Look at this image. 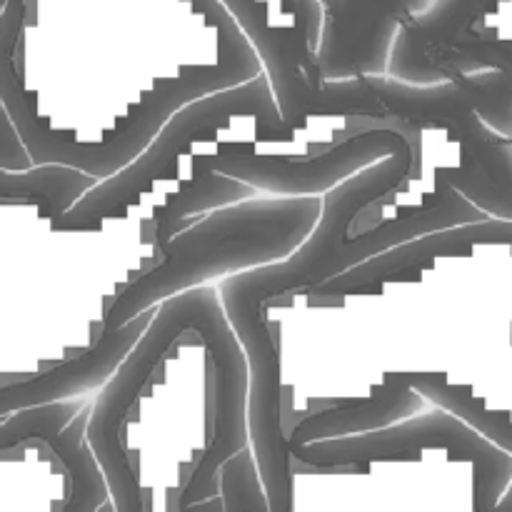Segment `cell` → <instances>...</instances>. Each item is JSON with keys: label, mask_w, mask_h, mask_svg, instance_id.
<instances>
[{"label": "cell", "mask_w": 512, "mask_h": 512, "mask_svg": "<svg viewBox=\"0 0 512 512\" xmlns=\"http://www.w3.org/2000/svg\"><path fill=\"white\" fill-rule=\"evenodd\" d=\"M413 135L400 125L375 123L355 128L340 143L313 158L258 153L255 143H218L213 153H203L198 168H208L225 178L253 185L275 195H323L350 175L378 163ZM195 168V173H198Z\"/></svg>", "instance_id": "obj_5"}, {"label": "cell", "mask_w": 512, "mask_h": 512, "mask_svg": "<svg viewBox=\"0 0 512 512\" xmlns=\"http://www.w3.org/2000/svg\"><path fill=\"white\" fill-rule=\"evenodd\" d=\"M238 120H260L273 128L293 130L280 115L278 100H275L273 85H270L265 70L245 83L210 93L180 108L163 125L158 138L133 163L125 165L110 178L100 180L68 213L53 220V230L58 233H95L103 228L105 220L123 218L143 195H148L150 190H155V185L170 178L173 168L185 155H193L195 143H205L213 135L230 133L238 128Z\"/></svg>", "instance_id": "obj_3"}, {"label": "cell", "mask_w": 512, "mask_h": 512, "mask_svg": "<svg viewBox=\"0 0 512 512\" xmlns=\"http://www.w3.org/2000/svg\"><path fill=\"white\" fill-rule=\"evenodd\" d=\"M430 450H443L450 463H468L473 468L475 512L498 510L512 483V453L440 405L430 413L370 433L290 445L293 460L310 468H365L373 463L415 460Z\"/></svg>", "instance_id": "obj_4"}, {"label": "cell", "mask_w": 512, "mask_h": 512, "mask_svg": "<svg viewBox=\"0 0 512 512\" xmlns=\"http://www.w3.org/2000/svg\"><path fill=\"white\" fill-rule=\"evenodd\" d=\"M93 395L20 410L0 423V453L43 440L68 473L70 493L60 512H115L108 480L88 443Z\"/></svg>", "instance_id": "obj_6"}, {"label": "cell", "mask_w": 512, "mask_h": 512, "mask_svg": "<svg viewBox=\"0 0 512 512\" xmlns=\"http://www.w3.org/2000/svg\"><path fill=\"white\" fill-rule=\"evenodd\" d=\"M323 215V195L248 198L200 215L170 235L158 265L110 300L100 330H115L170 295L293 255Z\"/></svg>", "instance_id": "obj_2"}, {"label": "cell", "mask_w": 512, "mask_h": 512, "mask_svg": "<svg viewBox=\"0 0 512 512\" xmlns=\"http://www.w3.org/2000/svg\"><path fill=\"white\" fill-rule=\"evenodd\" d=\"M0 168L5 170L33 168V160H30L28 150H25L13 120H10L8 110H5L3 98H0Z\"/></svg>", "instance_id": "obj_11"}, {"label": "cell", "mask_w": 512, "mask_h": 512, "mask_svg": "<svg viewBox=\"0 0 512 512\" xmlns=\"http://www.w3.org/2000/svg\"><path fill=\"white\" fill-rule=\"evenodd\" d=\"M423 393L413 388L408 373H385L378 388L363 398L330 400L288 430V445L370 433L408 420L423 408Z\"/></svg>", "instance_id": "obj_9"}, {"label": "cell", "mask_w": 512, "mask_h": 512, "mask_svg": "<svg viewBox=\"0 0 512 512\" xmlns=\"http://www.w3.org/2000/svg\"><path fill=\"white\" fill-rule=\"evenodd\" d=\"M415 138L380 163L368 165L323 193V215L293 255L233 273L218 285L225 315L248 355V438L270 512H293V453L283 425L280 353L270 333L268 310L285 295H315L335 275L350 270L343 238L373 203L408 183L415 170Z\"/></svg>", "instance_id": "obj_1"}, {"label": "cell", "mask_w": 512, "mask_h": 512, "mask_svg": "<svg viewBox=\"0 0 512 512\" xmlns=\"http://www.w3.org/2000/svg\"><path fill=\"white\" fill-rule=\"evenodd\" d=\"M495 512H512V483H510L508 493H505L503 500L498 503V510H495Z\"/></svg>", "instance_id": "obj_12"}, {"label": "cell", "mask_w": 512, "mask_h": 512, "mask_svg": "<svg viewBox=\"0 0 512 512\" xmlns=\"http://www.w3.org/2000/svg\"><path fill=\"white\" fill-rule=\"evenodd\" d=\"M480 248H508L512 253V220H480L455 225L395 245L355 268L335 275L315 290L318 298H345V295H383L395 283H408L423 270L433 268L440 258H470Z\"/></svg>", "instance_id": "obj_7"}, {"label": "cell", "mask_w": 512, "mask_h": 512, "mask_svg": "<svg viewBox=\"0 0 512 512\" xmlns=\"http://www.w3.org/2000/svg\"><path fill=\"white\" fill-rule=\"evenodd\" d=\"M98 183L93 175L60 163L33 165L28 170L0 168V203H30L38 208L40 218L53 223Z\"/></svg>", "instance_id": "obj_10"}, {"label": "cell", "mask_w": 512, "mask_h": 512, "mask_svg": "<svg viewBox=\"0 0 512 512\" xmlns=\"http://www.w3.org/2000/svg\"><path fill=\"white\" fill-rule=\"evenodd\" d=\"M158 305L138 318L128 320L115 330H100L98 340L78 358H70L65 363L55 365L48 373L35 375V378L18 380L0 388V423L20 410L38 408V405L60 403V400L83 398V395L100 390L115 370L120 368L130 350L138 345L148 325L153 323Z\"/></svg>", "instance_id": "obj_8"}]
</instances>
